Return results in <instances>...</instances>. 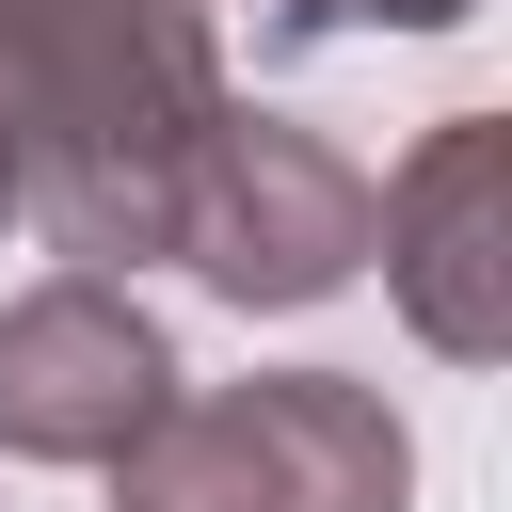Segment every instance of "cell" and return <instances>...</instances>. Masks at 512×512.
Wrapping results in <instances>:
<instances>
[{"label": "cell", "instance_id": "3957f363", "mask_svg": "<svg viewBox=\"0 0 512 512\" xmlns=\"http://www.w3.org/2000/svg\"><path fill=\"white\" fill-rule=\"evenodd\" d=\"M160 256H176L208 304H240V320L336 304V288L368 272V160H352L336 128H304V112L224 96L208 144L176 160V224H160Z\"/></svg>", "mask_w": 512, "mask_h": 512}, {"label": "cell", "instance_id": "6da1fadb", "mask_svg": "<svg viewBox=\"0 0 512 512\" xmlns=\"http://www.w3.org/2000/svg\"><path fill=\"white\" fill-rule=\"evenodd\" d=\"M0 112H16V224L48 256L144 272L176 224V160L224 112L208 0H0Z\"/></svg>", "mask_w": 512, "mask_h": 512}, {"label": "cell", "instance_id": "7a4b0ae2", "mask_svg": "<svg viewBox=\"0 0 512 512\" xmlns=\"http://www.w3.org/2000/svg\"><path fill=\"white\" fill-rule=\"evenodd\" d=\"M112 512H416V432L368 368L176 384L112 464Z\"/></svg>", "mask_w": 512, "mask_h": 512}, {"label": "cell", "instance_id": "5b68a950", "mask_svg": "<svg viewBox=\"0 0 512 512\" xmlns=\"http://www.w3.org/2000/svg\"><path fill=\"white\" fill-rule=\"evenodd\" d=\"M176 384H192V368H176L160 304H144L128 272H96V256H64V272H32V288L0 304V448H16V464L96 480Z\"/></svg>", "mask_w": 512, "mask_h": 512}, {"label": "cell", "instance_id": "277c9868", "mask_svg": "<svg viewBox=\"0 0 512 512\" xmlns=\"http://www.w3.org/2000/svg\"><path fill=\"white\" fill-rule=\"evenodd\" d=\"M368 256L432 368H496L512 352V112H432L400 176H368Z\"/></svg>", "mask_w": 512, "mask_h": 512}, {"label": "cell", "instance_id": "52a82bcc", "mask_svg": "<svg viewBox=\"0 0 512 512\" xmlns=\"http://www.w3.org/2000/svg\"><path fill=\"white\" fill-rule=\"evenodd\" d=\"M0 224H16V112H0Z\"/></svg>", "mask_w": 512, "mask_h": 512}, {"label": "cell", "instance_id": "8992f818", "mask_svg": "<svg viewBox=\"0 0 512 512\" xmlns=\"http://www.w3.org/2000/svg\"><path fill=\"white\" fill-rule=\"evenodd\" d=\"M480 0H256V48H336V32H464Z\"/></svg>", "mask_w": 512, "mask_h": 512}]
</instances>
